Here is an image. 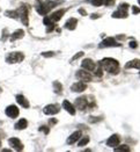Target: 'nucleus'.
<instances>
[{"mask_svg":"<svg viewBox=\"0 0 140 152\" xmlns=\"http://www.w3.org/2000/svg\"><path fill=\"white\" fill-rule=\"evenodd\" d=\"M23 35H25V31H23L22 29H17V30H15V31L12 34L11 41L14 42V41H16V39H19V38H22L23 37Z\"/></svg>","mask_w":140,"mask_h":152,"instance_id":"20","label":"nucleus"},{"mask_svg":"<svg viewBox=\"0 0 140 152\" xmlns=\"http://www.w3.org/2000/svg\"><path fill=\"white\" fill-rule=\"evenodd\" d=\"M95 76H97V77L103 76V69H102V66L100 65V63H99V65H97V69L95 70Z\"/></svg>","mask_w":140,"mask_h":152,"instance_id":"28","label":"nucleus"},{"mask_svg":"<svg viewBox=\"0 0 140 152\" xmlns=\"http://www.w3.org/2000/svg\"><path fill=\"white\" fill-rule=\"evenodd\" d=\"M87 88V84L85 83V81H78L75 84H73L72 86H71V91L72 92H78V93H81V92H83V91H86Z\"/></svg>","mask_w":140,"mask_h":152,"instance_id":"8","label":"nucleus"},{"mask_svg":"<svg viewBox=\"0 0 140 152\" xmlns=\"http://www.w3.org/2000/svg\"><path fill=\"white\" fill-rule=\"evenodd\" d=\"M16 101H17V103L20 104V106H22L23 108H29L30 107V104H29V101L25 99L23 95H16Z\"/></svg>","mask_w":140,"mask_h":152,"instance_id":"17","label":"nucleus"},{"mask_svg":"<svg viewBox=\"0 0 140 152\" xmlns=\"http://www.w3.org/2000/svg\"><path fill=\"white\" fill-rule=\"evenodd\" d=\"M125 67H126V69H140V59L130 61V62L125 65Z\"/></svg>","mask_w":140,"mask_h":152,"instance_id":"21","label":"nucleus"},{"mask_svg":"<svg viewBox=\"0 0 140 152\" xmlns=\"http://www.w3.org/2000/svg\"><path fill=\"white\" fill-rule=\"evenodd\" d=\"M8 143H9V145L12 146L13 149L16 150V151H21V150H23V144L21 143V140H19V138H15V137L9 138V140H8Z\"/></svg>","mask_w":140,"mask_h":152,"instance_id":"10","label":"nucleus"},{"mask_svg":"<svg viewBox=\"0 0 140 152\" xmlns=\"http://www.w3.org/2000/svg\"><path fill=\"white\" fill-rule=\"evenodd\" d=\"M109 47H120L118 42H116L114 37H107L104 41H102L100 48H109Z\"/></svg>","mask_w":140,"mask_h":152,"instance_id":"7","label":"nucleus"},{"mask_svg":"<svg viewBox=\"0 0 140 152\" xmlns=\"http://www.w3.org/2000/svg\"><path fill=\"white\" fill-rule=\"evenodd\" d=\"M5 15H6V16H8V18L16 19V18L19 16V11H7V12L5 13Z\"/></svg>","mask_w":140,"mask_h":152,"instance_id":"24","label":"nucleus"},{"mask_svg":"<svg viewBox=\"0 0 140 152\" xmlns=\"http://www.w3.org/2000/svg\"><path fill=\"white\" fill-rule=\"evenodd\" d=\"M115 151H130V148L127 145H117V148H115Z\"/></svg>","mask_w":140,"mask_h":152,"instance_id":"26","label":"nucleus"},{"mask_svg":"<svg viewBox=\"0 0 140 152\" xmlns=\"http://www.w3.org/2000/svg\"><path fill=\"white\" fill-rule=\"evenodd\" d=\"M80 136H81V131H75V132H73V134L67 138V144H74L76 140L80 138Z\"/></svg>","mask_w":140,"mask_h":152,"instance_id":"19","label":"nucleus"},{"mask_svg":"<svg viewBox=\"0 0 140 152\" xmlns=\"http://www.w3.org/2000/svg\"><path fill=\"white\" fill-rule=\"evenodd\" d=\"M28 126V122H27V120L25 118H21L16 124H15V129H17V130H23L25 129Z\"/></svg>","mask_w":140,"mask_h":152,"instance_id":"22","label":"nucleus"},{"mask_svg":"<svg viewBox=\"0 0 140 152\" xmlns=\"http://www.w3.org/2000/svg\"><path fill=\"white\" fill-rule=\"evenodd\" d=\"M97 18H99L97 14H93V15H91V19H97Z\"/></svg>","mask_w":140,"mask_h":152,"instance_id":"37","label":"nucleus"},{"mask_svg":"<svg viewBox=\"0 0 140 152\" xmlns=\"http://www.w3.org/2000/svg\"><path fill=\"white\" fill-rule=\"evenodd\" d=\"M81 66H82V69L86 70V71H94L95 67H96V64L94 63L90 58H87V59H83V61H82Z\"/></svg>","mask_w":140,"mask_h":152,"instance_id":"11","label":"nucleus"},{"mask_svg":"<svg viewBox=\"0 0 140 152\" xmlns=\"http://www.w3.org/2000/svg\"><path fill=\"white\" fill-rule=\"evenodd\" d=\"M76 26H78V20H76L75 18H71V19L65 23V28H66V29H70V30H74Z\"/></svg>","mask_w":140,"mask_h":152,"instance_id":"18","label":"nucleus"},{"mask_svg":"<svg viewBox=\"0 0 140 152\" xmlns=\"http://www.w3.org/2000/svg\"><path fill=\"white\" fill-rule=\"evenodd\" d=\"M132 13H133V14H139L140 8H138L137 6H133V7H132Z\"/></svg>","mask_w":140,"mask_h":152,"instance_id":"31","label":"nucleus"},{"mask_svg":"<svg viewBox=\"0 0 140 152\" xmlns=\"http://www.w3.org/2000/svg\"><path fill=\"white\" fill-rule=\"evenodd\" d=\"M81 56H83V52H82V51H80V52H78V53H76L75 56L73 57V59H72V61H75V59H78V58H80Z\"/></svg>","mask_w":140,"mask_h":152,"instance_id":"32","label":"nucleus"},{"mask_svg":"<svg viewBox=\"0 0 140 152\" xmlns=\"http://www.w3.org/2000/svg\"><path fill=\"white\" fill-rule=\"evenodd\" d=\"M87 1H89L93 6H96V7H99V6L103 5V0H87Z\"/></svg>","mask_w":140,"mask_h":152,"instance_id":"27","label":"nucleus"},{"mask_svg":"<svg viewBox=\"0 0 140 152\" xmlns=\"http://www.w3.org/2000/svg\"><path fill=\"white\" fill-rule=\"evenodd\" d=\"M102 69L111 75H117L119 72V64L114 58H104L100 62Z\"/></svg>","mask_w":140,"mask_h":152,"instance_id":"1","label":"nucleus"},{"mask_svg":"<svg viewBox=\"0 0 140 152\" xmlns=\"http://www.w3.org/2000/svg\"><path fill=\"white\" fill-rule=\"evenodd\" d=\"M76 77L80 79V80H82V81H91V76H90V73L87 72L86 70H80V71H78L76 72Z\"/></svg>","mask_w":140,"mask_h":152,"instance_id":"13","label":"nucleus"},{"mask_svg":"<svg viewBox=\"0 0 140 152\" xmlns=\"http://www.w3.org/2000/svg\"><path fill=\"white\" fill-rule=\"evenodd\" d=\"M28 14H29V7L28 5H22L19 10V16H21V21L25 26L29 25V18H28Z\"/></svg>","mask_w":140,"mask_h":152,"instance_id":"5","label":"nucleus"},{"mask_svg":"<svg viewBox=\"0 0 140 152\" xmlns=\"http://www.w3.org/2000/svg\"><path fill=\"white\" fill-rule=\"evenodd\" d=\"M54 123H57V120L56 118H52L50 121V124H54Z\"/></svg>","mask_w":140,"mask_h":152,"instance_id":"36","label":"nucleus"},{"mask_svg":"<svg viewBox=\"0 0 140 152\" xmlns=\"http://www.w3.org/2000/svg\"><path fill=\"white\" fill-rule=\"evenodd\" d=\"M64 13H65V10H60V11H57V12L52 13L50 16V20L54 23V22H57V21H59L62 18H63Z\"/></svg>","mask_w":140,"mask_h":152,"instance_id":"15","label":"nucleus"},{"mask_svg":"<svg viewBox=\"0 0 140 152\" xmlns=\"http://www.w3.org/2000/svg\"><path fill=\"white\" fill-rule=\"evenodd\" d=\"M6 115H7L8 117H11V118L17 117V116H19V108H17L16 106H14V104L8 106V107L6 108Z\"/></svg>","mask_w":140,"mask_h":152,"instance_id":"12","label":"nucleus"},{"mask_svg":"<svg viewBox=\"0 0 140 152\" xmlns=\"http://www.w3.org/2000/svg\"><path fill=\"white\" fill-rule=\"evenodd\" d=\"M59 104H48L46 107H44L43 113L45 115H56L59 113Z\"/></svg>","mask_w":140,"mask_h":152,"instance_id":"6","label":"nucleus"},{"mask_svg":"<svg viewBox=\"0 0 140 152\" xmlns=\"http://www.w3.org/2000/svg\"><path fill=\"white\" fill-rule=\"evenodd\" d=\"M39 131H43L44 134H49L50 132V129L48 127H41L39 128Z\"/></svg>","mask_w":140,"mask_h":152,"instance_id":"30","label":"nucleus"},{"mask_svg":"<svg viewBox=\"0 0 140 152\" xmlns=\"http://www.w3.org/2000/svg\"><path fill=\"white\" fill-rule=\"evenodd\" d=\"M130 47H131V48H133V49H136V48L138 47V44H137V42H136V41H131V42H130Z\"/></svg>","mask_w":140,"mask_h":152,"instance_id":"33","label":"nucleus"},{"mask_svg":"<svg viewBox=\"0 0 140 152\" xmlns=\"http://www.w3.org/2000/svg\"><path fill=\"white\" fill-rule=\"evenodd\" d=\"M42 55H43L44 57H49V56L51 57V56H53V52H52V51H50V52H43Z\"/></svg>","mask_w":140,"mask_h":152,"instance_id":"34","label":"nucleus"},{"mask_svg":"<svg viewBox=\"0 0 140 152\" xmlns=\"http://www.w3.org/2000/svg\"><path fill=\"white\" fill-rule=\"evenodd\" d=\"M107 145L110 148H115L117 145H119V136L118 135H112L111 137H109V140H107Z\"/></svg>","mask_w":140,"mask_h":152,"instance_id":"14","label":"nucleus"},{"mask_svg":"<svg viewBox=\"0 0 140 152\" xmlns=\"http://www.w3.org/2000/svg\"><path fill=\"white\" fill-rule=\"evenodd\" d=\"M89 143V137H82L81 140L78 142V146H85L86 144H88Z\"/></svg>","mask_w":140,"mask_h":152,"instance_id":"25","label":"nucleus"},{"mask_svg":"<svg viewBox=\"0 0 140 152\" xmlns=\"http://www.w3.org/2000/svg\"><path fill=\"white\" fill-rule=\"evenodd\" d=\"M79 13H80V14H82V15H87V12H86L85 10H82V8H80V10H79Z\"/></svg>","mask_w":140,"mask_h":152,"instance_id":"35","label":"nucleus"},{"mask_svg":"<svg viewBox=\"0 0 140 152\" xmlns=\"http://www.w3.org/2000/svg\"><path fill=\"white\" fill-rule=\"evenodd\" d=\"M63 107H64V109H66L67 113H70L71 115H75V108L73 107V104L70 101L65 100V101L63 102Z\"/></svg>","mask_w":140,"mask_h":152,"instance_id":"16","label":"nucleus"},{"mask_svg":"<svg viewBox=\"0 0 140 152\" xmlns=\"http://www.w3.org/2000/svg\"><path fill=\"white\" fill-rule=\"evenodd\" d=\"M76 108L80 109V110H85L87 107H88V98L87 96H81L79 99H76L75 101Z\"/></svg>","mask_w":140,"mask_h":152,"instance_id":"9","label":"nucleus"},{"mask_svg":"<svg viewBox=\"0 0 140 152\" xmlns=\"http://www.w3.org/2000/svg\"><path fill=\"white\" fill-rule=\"evenodd\" d=\"M0 148H1V138H0Z\"/></svg>","mask_w":140,"mask_h":152,"instance_id":"38","label":"nucleus"},{"mask_svg":"<svg viewBox=\"0 0 140 152\" xmlns=\"http://www.w3.org/2000/svg\"><path fill=\"white\" fill-rule=\"evenodd\" d=\"M23 59H25V55L22 52H12V53H8L6 57V62L9 64L20 63Z\"/></svg>","mask_w":140,"mask_h":152,"instance_id":"4","label":"nucleus"},{"mask_svg":"<svg viewBox=\"0 0 140 152\" xmlns=\"http://www.w3.org/2000/svg\"><path fill=\"white\" fill-rule=\"evenodd\" d=\"M59 5V1H39L36 2V11L41 15H46L53 7Z\"/></svg>","mask_w":140,"mask_h":152,"instance_id":"2","label":"nucleus"},{"mask_svg":"<svg viewBox=\"0 0 140 152\" xmlns=\"http://www.w3.org/2000/svg\"><path fill=\"white\" fill-rule=\"evenodd\" d=\"M103 4H104L105 6H114L115 0H103Z\"/></svg>","mask_w":140,"mask_h":152,"instance_id":"29","label":"nucleus"},{"mask_svg":"<svg viewBox=\"0 0 140 152\" xmlns=\"http://www.w3.org/2000/svg\"><path fill=\"white\" fill-rule=\"evenodd\" d=\"M53 89H54V92H56L57 94H62L63 86H62L60 83H58V81H53Z\"/></svg>","mask_w":140,"mask_h":152,"instance_id":"23","label":"nucleus"},{"mask_svg":"<svg viewBox=\"0 0 140 152\" xmlns=\"http://www.w3.org/2000/svg\"><path fill=\"white\" fill-rule=\"evenodd\" d=\"M127 8H128V4L124 2L120 4L118 10L116 12L112 13V18L115 19H123V18H127Z\"/></svg>","mask_w":140,"mask_h":152,"instance_id":"3","label":"nucleus"},{"mask_svg":"<svg viewBox=\"0 0 140 152\" xmlns=\"http://www.w3.org/2000/svg\"><path fill=\"white\" fill-rule=\"evenodd\" d=\"M138 1H139V4H140V0H138Z\"/></svg>","mask_w":140,"mask_h":152,"instance_id":"39","label":"nucleus"}]
</instances>
